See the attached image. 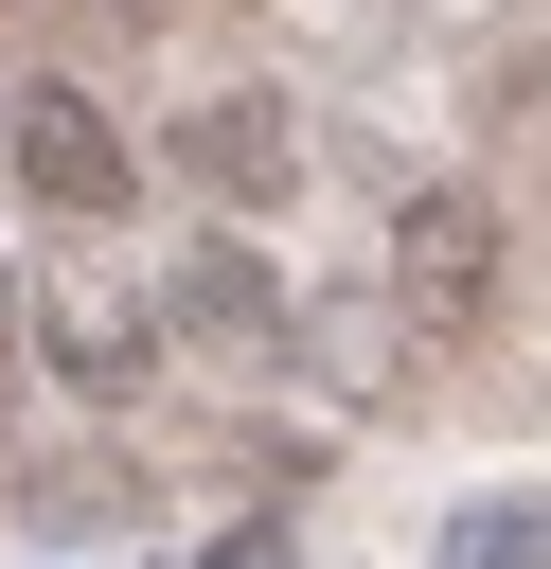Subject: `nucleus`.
I'll return each instance as SVG.
<instances>
[{
	"instance_id": "nucleus-7",
	"label": "nucleus",
	"mask_w": 551,
	"mask_h": 569,
	"mask_svg": "<svg viewBox=\"0 0 551 569\" xmlns=\"http://www.w3.org/2000/svg\"><path fill=\"white\" fill-rule=\"evenodd\" d=\"M444 569H551V498H462L444 516Z\"/></svg>"
},
{
	"instance_id": "nucleus-3",
	"label": "nucleus",
	"mask_w": 551,
	"mask_h": 569,
	"mask_svg": "<svg viewBox=\"0 0 551 569\" xmlns=\"http://www.w3.org/2000/svg\"><path fill=\"white\" fill-rule=\"evenodd\" d=\"M0 124H18V178H36L71 231H107V213L142 196V142H124V124H107L71 71H18V89H0Z\"/></svg>"
},
{
	"instance_id": "nucleus-4",
	"label": "nucleus",
	"mask_w": 551,
	"mask_h": 569,
	"mask_svg": "<svg viewBox=\"0 0 551 569\" xmlns=\"http://www.w3.org/2000/svg\"><path fill=\"white\" fill-rule=\"evenodd\" d=\"M178 178L213 196V231H231V213H284V196H302V107H284V89L178 107Z\"/></svg>"
},
{
	"instance_id": "nucleus-2",
	"label": "nucleus",
	"mask_w": 551,
	"mask_h": 569,
	"mask_svg": "<svg viewBox=\"0 0 551 569\" xmlns=\"http://www.w3.org/2000/svg\"><path fill=\"white\" fill-rule=\"evenodd\" d=\"M18 338H36V373H53L71 409H124L142 356H160V302H142L124 267H36V284H18Z\"/></svg>"
},
{
	"instance_id": "nucleus-9",
	"label": "nucleus",
	"mask_w": 551,
	"mask_h": 569,
	"mask_svg": "<svg viewBox=\"0 0 551 569\" xmlns=\"http://www.w3.org/2000/svg\"><path fill=\"white\" fill-rule=\"evenodd\" d=\"M0 338H18V284H0Z\"/></svg>"
},
{
	"instance_id": "nucleus-10",
	"label": "nucleus",
	"mask_w": 551,
	"mask_h": 569,
	"mask_svg": "<svg viewBox=\"0 0 551 569\" xmlns=\"http://www.w3.org/2000/svg\"><path fill=\"white\" fill-rule=\"evenodd\" d=\"M124 18H178V0H124Z\"/></svg>"
},
{
	"instance_id": "nucleus-8",
	"label": "nucleus",
	"mask_w": 551,
	"mask_h": 569,
	"mask_svg": "<svg viewBox=\"0 0 551 569\" xmlns=\"http://www.w3.org/2000/svg\"><path fill=\"white\" fill-rule=\"evenodd\" d=\"M178 569H302V533H267V516H249V533H213V551H178Z\"/></svg>"
},
{
	"instance_id": "nucleus-6",
	"label": "nucleus",
	"mask_w": 551,
	"mask_h": 569,
	"mask_svg": "<svg viewBox=\"0 0 551 569\" xmlns=\"http://www.w3.org/2000/svg\"><path fill=\"white\" fill-rule=\"evenodd\" d=\"M284 338H302V356H320L338 391H391V373H427V338H409V320H391L373 284H320V302H284Z\"/></svg>"
},
{
	"instance_id": "nucleus-1",
	"label": "nucleus",
	"mask_w": 551,
	"mask_h": 569,
	"mask_svg": "<svg viewBox=\"0 0 551 569\" xmlns=\"http://www.w3.org/2000/svg\"><path fill=\"white\" fill-rule=\"evenodd\" d=\"M373 302L427 338V356H462L480 320H498V213L462 196V178H427V196H391V249H373Z\"/></svg>"
},
{
	"instance_id": "nucleus-5",
	"label": "nucleus",
	"mask_w": 551,
	"mask_h": 569,
	"mask_svg": "<svg viewBox=\"0 0 551 569\" xmlns=\"http://www.w3.org/2000/svg\"><path fill=\"white\" fill-rule=\"evenodd\" d=\"M142 302H160V338H196V356H267V338H284V267H267L249 231H196Z\"/></svg>"
}]
</instances>
